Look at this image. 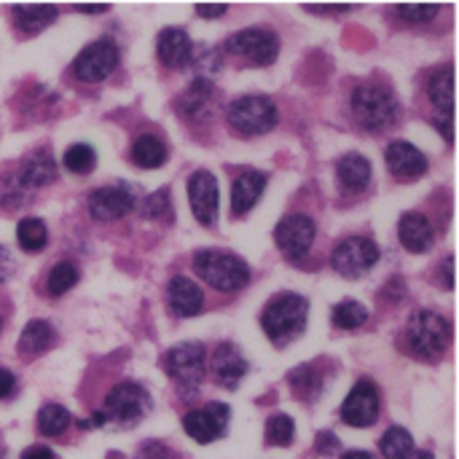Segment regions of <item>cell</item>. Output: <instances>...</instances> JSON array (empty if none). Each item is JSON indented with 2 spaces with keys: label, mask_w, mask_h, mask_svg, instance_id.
I'll list each match as a JSON object with an SVG mask.
<instances>
[{
  "label": "cell",
  "mask_w": 459,
  "mask_h": 459,
  "mask_svg": "<svg viewBox=\"0 0 459 459\" xmlns=\"http://www.w3.org/2000/svg\"><path fill=\"white\" fill-rule=\"evenodd\" d=\"M11 16L24 35H35L59 16V8L56 5H13Z\"/></svg>",
  "instance_id": "obj_27"
},
{
  "label": "cell",
  "mask_w": 459,
  "mask_h": 459,
  "mask_svg": "<svg viewBox=\"0 0 459 459\" xmlns=\"http://www.w3.org/2000/svg\"><path fill=\"white\" fill-rule=\"evenodd\" d=\"M167 145L156 134H140L132 145V161L140 169H159L167 161Z\"/></svg>",
  "instance_id": "obj_28"
},
{
  "label": "cell",
  "mask_w": 459,
  "mask_h": 459,
  "mask_svg": "<svg viewBox=\"0 0 459 459\" xmlns=\"http://www.w3.org/2000/svg\"><path fill=\"white\" fill-rule=\"evenodd\" d=\"M296 438V422L288 414H274L266 422V446H290Z\"/></svg>",
  "instance_id": "obj_36"
},
{
  "label": "cell",
  "mask_w": 459,
  "mask_h": 459,
  "mask_svg": "<svg viewBox=\"0 0 459 459\" xmlns=\"http://www.w3.org/2000/svg\"><path fill=\"white\" fill-rule=\"evenodd\" d=\"M56 342L54 328L46 320H30L19 336V355L22 358H38L43 352H48Z\"/></svg>",
  "instance_id": "obj_26"
},
{
  "label": "cell",
  "mask_w": 459,
  "mask_h": 459,
  "mask_svg": "<svg viewBox=\"0 0 459 459\" xmlns=\"http://www.w3.org/2000/svg\"><path fill=\"white\" fill-rule=\"evenodd\" d=\"M395 13L406 22V24H430L438 13H441V5H398Z\"/></svg>",
  "instance_id": "obj_38"
},
{
  "label": "cell",
  "mask_w": 459,
  "mask_h": 459,
  "mask_svg": "<svg viewBox=\"0 0 459 459\" xmlns=\"http://www.w3.org/2000/svg\"><path fill=\"white\" fill-rule=\"evenodd\" d=\"M118 67V46L110 38L91 40L73 62V75L83 83H100Z\"/></svg>",
  "instance_id": "obj_11"
},
{
  "label": "cell",
  "mask_w": 459,
  "mask_h": 459,
  "mask_svg": "<svg viewBox=\"0 0 459 459\" xmlns=\"http://www.w3.org/2000/svg\"><path fill=\"white\" fill-rule=\"evenodd\" d=\"M56 161L54 156L48 153V148H40L35 153H30V159L22 161V167L11 175V180L24 191H35V188H43V186H51L56 180Z\"/></svg>",
  "instance_id": "obj_17"
},
{
  "label": "cell",
  "mask_w": 459,
  "mask_h": 459,
  "mask_svg": "<svg viewBox=\"0 0 459 459\" xmlns=\"http://www.w3.org/2000/svg\"><path fill=\"white\" fill-rule=\"evenodd\" d=\"M317 239V223L307 212L285 215L274 229V245L288 261H301Z\"/></svg>",
  "instance_id": "obj_10"
},
{
  "label": "cell",
  "mask_w": 459,
  "mask_h": 459,
  "mask_svg": "<svg viewBox=\"0 0 459 459\" xmlns=\"http://www.w3.org/2000/svg\"><path fill=\"white\" fill-rule=\"evenodd\" d=\"M0 331H3V315H0Z\"/></svg>",
  "instance_id": "obj_51"
},
{
  "label": "cell",
  "mask_w": 459,
  "mask_h": 459,
  "mask_svg": "<svg viewBox=\"0 0 459 459\" xmlns=\"http://www.w3.org/2000/svg\"><path fill=\"white\" fill-rule=\"evenodd\" d=\"M151 406H153V401H151L148 390H143L134 382H121L108 393L105 406H102V417H105V422L132 428L148 417Z\"/></svg>",
  "instance_id": "obj_7"
},
{
  "label": "cell",
  "mask_w": 459,
  "mask_h": 459,
  "mask_svg": "<svg viewBox=\"0 0 459 459\" xmlns=\"http://www.w3.org/2000/svg\"><path fill=\"white\" fill-rule=\"evenodd\" d=\"M350 110L358 126L371 134H382L401 121V102L387 83L363 81L350 94Z\"/></svg>",
  "instance_id": "obj_1"
},
{
  "label": "cell",
  "mask_w": 459,
  "mask_h": 459,
  "mask_svg": "<svg viewBox=\"0 0 459 459\" xmlns=\"http://www.w3.org/2000/svg\"><path fill=\"white\" fill-rule=\"evenodd\" d=\"M156 54H159V62L169 70H183L186 65H191V56H194V43L188 38L186 30L180 27H167L159 32L156 38Z\"/></svg>",
  "instance_id": "obj_21"
},
{
  "label": "cell",
  "mask_w": 459,
  "mask_h": 459,
  "mask_svg": "<svg viewBox=\"0 0 459 459\" xmlns=\"http://www.w3.org/2000/svg\"><path fill=\"white\" fill-rule=\"evenodd\" d=\"M194 272L202 282L215 288L218 293H237L250 285V266L229 250H196Z\"/></svg>",
  "instance_id": "obj_3"
},
{
  "label": "cell",
  "mask_w": 459,
  "mask_h": 459,
  "mask_svg": "<svg viewBox=\"0 0 459 459\" xmlns=\"http://www.w3.org/2000/svg\"><path fill=\"white\" fill-rule=\"evenodd\" d=\"M379 452L385 459H409L414 455V438L403 428H390L379 441Z\"/></svg>",
  "instance_id": "obj_32"
},
{
  "label": "cell",
  "mask_w": 459,
  "mask_h": 459,
  "mask_svg": "<svg viewBox=\"0 0 459 459\" xmlns=\"http://www.w3.org/2000/svg\"><path fill=\"white\" fill-rule=\"evenodd\" d=\"M366 320H368V309L360 301H352V299L336 304L333 312H331V323L336 328H342V331H358L360 325H366Z\"/></svg>",
  "instance_id": "obj_31"
},
{
  "label": "cell",
  "mask_w": 459,
  "mask_h": 459,
  "mask_svg": "<svg viewBox=\"0 0 459 459\" xmlns=\"http://www.w3.org/2000/svg\"><path fill=\"white\" fill-rule=\"evenodd\" d=\"M342 459H377V457H374V455H368V452H358V449H355V452H347Z\"/></svg>",
  "instance_id": "obj_49"
},
{
  "label": "cell",
  "mask_w": 459,
  "mask_h": 459,
  "mask_svg": "<svg viewBox=\"0 0 459 459\" xmlns=\"http://www.w3.org/2000/svg\"><path fill=\"white\" fill-rule=\"evenodd\" d=\"M304 11H309V13H320V16H336V13H347V11H352V5H304Z\"/></svg>",
  "instance_id": "obj_43"
},
{
  "label": "cell",
  "mask_w": 459,
  "mask_h": 459,
  "mask_svg": "<svg viewBox=\"0 0 459 459\" xmlns=\"http://www.w3.org/2000/svg\"><path fill=\"white\" fill-rule=\"evenodd\" d=\"M175 108L188 121H210L215 108V86L210 78H194V83L175 100Z\"/></svg>",
  "instance_id": "obj_19"
},
{
  "label": "cell",
  "mask_w": 459,
  "mask_h": 459,
  "mask_svg": "<svg viewBox=\"0 0 459 459\" xmlns=\"http://www.w3.org/2000/svg\"><path fill=\"white\" fill-rule=\"evenodd\" d=\"M132 207H134V196L126 186H102L89 194V215L102 223L129 215Z\"/></svg>",
  "instance_id": "obj_16"
},
{
  "label": "cell",
  "mask_w": 459,
  "mask_h": 459,
  "mask_svg": "<svg viewBox=\"0 0 459 459\" xmlns=\"http://www.w3.org/2000/svg\"><path fill=\"white\" fill-rule=\"evenodd\" d=\"M78 266L73 264V261H59L56 266H51V272H48V277H46V293L48 296H65L70 288H75V282H78Z\"/></svg>",
  "instance_id": "obj_33"
},
{
  "label": "cell",
  "mask_w": 459,
  "mask_h": 459,
  "mask_svg": "<svg viewBox=\"0 0 459 459\" xmlns=\"http://www.w3.org/2000/svg\"><path fill=\"white\" fill-rule=\"evenodd\" d=\"M13 393H16V377L8 368H0V401L13 398Z\"/></svg>",
  "instance_id": "obj_41"
},
{
  "label": "cell",
  "mask_w": 459,
  "mask_h": 459,
  "mask_svg": "<svg viewBox=\"0 0 459 459\" xmlns=\"http://www.w3.org/2000/svg\"><path fill=\"white\" fill-rule=\"evenodd\" d=\"M196 13L199 16H204V19H215V16H223V13H229V5L226 3H199L196 5Z\"/></svg>",
  "instance_id": "obj_42"
},
{
  "label": "cell",
  "mask_w": 459,
  "mask_h": 459,
  "mask_svg": "<svg viewBox=\"0 0 459 459\" xmlns=\"http://www.w3.org/2000/svg\"><path fill=\"white\" fill-rule=\"evenodd\" d=\"M339 449H342L339 438H336L333 433H328V430H323V433L317 436V441H315V452H317L320 457H333Z\"/></svg>",
  "instance_id": "obj_40"
},
{
  "label": "cell",
  "mask_w": 459,
  "mask_h": 459,
  "mask_svg": "<svg viewBox=\"0 0 459 459\" xmlns=\"http://www.w3.org/2000/svg\"><path fill=\"white\" fill-rule=\"evenodd\" d=\"M229 126L242 137H261L272 132L280 121L277 105L264 94H242L229 102L226 108Z\"/></svg>",
  "instance_id": "obj_6"
},
{
  "label": "cell",
  "mask_w": 459,
  "mask_h": 459,
  "mask_svg": "<svg viewBox=\"0 0 459 459\" xmlns=\"http://www.w3.org/2000/svg\"><path fill=\"white\" fill-rule=\"evenodd\" d=\"M167 307L175 317H196L204 309V290L186 274L167 282Z\"/></svg>",
  "instance_id": "obj_18"
},
{
  "label": "cell",
  "mask_w": 459,
  "mask_h": 459,
  "mask_svg": "<svg viewBox=\"0 0 459 459\" xmlns=\"http://www.w3.org/2000/svg\"><path fill=\"white\" fill-rule=\"evenodd\" d=\"M307 317H309V301L304 296L280 293L261 312V328L269 336V342L282 350L304 333Z\"/></svg>",
  "instance_id": "obj_2"
},
{
  "label": "cell",
  "mask_w": 459,
  "mask_h": 459,
  "mask_svg": "<svg viewBox=\"0 0 459 459\" xmlns=\"http://www.w3.org/2000/svg\"><path fill=\"white\" fill-rule=\"evenodd\" d=\"M223 51L231 56H242L250 65L266 67V65H274L280 56V35L269 27H247V30L229 35Z\"/></svg>",
  "instance_id": "obj_8"
},
{
  "label": "cell",
  "mask_w": 459,
  "mask_h": 459,
  "mask_svg": "<svg viewBox=\"0 0 459 459\" xmlns=\"http://www.w3.org/2000/svg\"><path fill=\"white\" fill-rule=\"evenodd\" d=\"M161 368L167 371V377L178 385V390L186 398H194L207 377V350L199 342L178 344L164 352Z\"/></svg>",
  "instance_id": "obj_5"
},
{
  "label": "cell",
  "mask_w": 459,
  "mask_h": 459,
  "mask_svg": "<svg viewBox=\"0 0 459 459\" xmlns=\"http://www.w3.org/2000/svg\"><path fill=\"white\" fill-rule=\"evenodd\" d=\"M11 274H13V258H11V253L0 245V282H5Z\"/></svg>",
  "instance_id": "obj_44"
},
{
  "label": "cell",
  "mask_w": 459,
  "mask_h": 459,
  "mask_svg": "<svg viewBox=\"0 0 459 459\" xmlns=\"http://www.w3.org/2000/svg\"><path fill=\"white\" fill-rule=\"evenodd\" d=\"M247 368L250 366L242 358V352L234 344H226V342L218 344L215 352H212V358H210V374H212V379L221 387H229V390H234L245 379Z\"/></svg>",
  "instance_id": "obj_20"
},
{
  "label": "cell",
  "mask_w": 459,
  "mask_h": 459,
  "mask_svg": "<svg viewBox=\"0 0 459 459\" xmlns=\"http://www.w3.org/2000/svg\"><path fill=\"white\" fill-rule=\"evenodd\" d=\"M22 459H59L48 446H30L24 455H22Z\"/></svg>",
  "instance_id": "obj_45"
},
{
  "label": "cell",
  "mask_w": 459,
  "mask_h": 459,
  "mask_svg": "<svg viewBox=\"0 0 459 459\" xmlns=\"http://www.w3.org/2000/svg\"><path fill=\"white\" fill-rule=\"evenodd\" d=\"M398 239L409 253L422 255L436 245V229L425 212H406L398 223Z\"/></svg>",
  "instance_id": "obj_22"
},
{
  "label": "cell",
  "mask_w": 459,
  "mask_h": 459,
  "mask_svg": "<svg viewBox=\"0 0 459 459\" xmlns=\"http://www.w3.org/2000/svg\"><path fill=\"white\" fill-rule=\"evenodd\" d=\"M428 97H430L433 108L438 110V116L455 118V70H452V65L433 70V75L428 81Z\"/></svg>",
  "instance_id": "obj_25"
},
{
  "label": "cell",
  "mask_w": 459,
  "mask_h": 459,
  "mask_svg": "<svg viewBox=\"0 0 459 459\" xmlns=\"http://www.w3.org/2000/svg\"><path fill=\"white\" fill-rule=\"evenodd\" d=\"M409 459H436V457H433L430 452H414Z\"/></svg>",
  "instance_id": "obj_50"
},
{
  "label": "cell",
  "mask_w": 459,
  "mask_h": 459,
  "mask_svg": "<svg viewBox=\"0 0 459 459\" xmlns=\"http://www.w3.org/2000/svg\"><path fill=\"white\" fill-rule=\"evenodd\" d=\"M444 266H446V277H444V272H441V277H444L441 285H444L446 290H452V288H455V258H446Z\"/></svg>",
  "instance_id": "obj_47"
},
{
  "label": "cell",
  "mask_w": 459,
  "mask_h": 459,
  "mask_svg": "<svg viewBox=\"0 0 459 459\" xmlns=\"http://www.w3.org/2000/svg\"><path fill=\"white\" fill-rule=\"evenodd\" d=\"M73 11H78V13H102V11H108V5H73Z\"/></svg>",
  "instance_id": "obj_48"
},
{
  "label": "cell",
  "mask_w": 459,
  "mask_h": 459,
  "mask_svg": "<svg viewBox=\"0 0 459 459\" xmlns=\"http://www.w3.org/2000/svg\"><path fill=\"white\" fill-rule=\"evenodd\" d=\"M433 124H436V129L452 143L455 140V126H452V118H446V116H438V118H433Z\"/></svg>",
  "instance_id": "obj_46"
},
{
  "label": "cell",
  "mask_w": 459,
  "mask_h": 459,
  "mask_svg": "<svg viewBox=\"0 0 459 459\" xmlns=\"http://www.w3.org/2000/svg\"><path fill=\"white\" fill-rule=\"evenodd\" d=\"M379 414H382L379 387L371 379H360L350 390L347 401L342 403V420L350 428H371V425H377Z\"/></svg>",
  "instance_id": "obj_12"
},
{
  "label": "cell",
  "mask_w": 459,
  "mask_h": 459,
  "mask_svg": "<svg viewBox=\"0 0 459 459\" xmlns=\"http://www.w3.org/2000/svg\"><path fill=\"white\" fill-rule=\"evenodd\" d=\"M188 202H191V212L194 218L212 229L215 221H218V207H221V199H218V180L210 169H196L188 180Z\"/></svg>",
  "instance_id": "obj_14"
},
{
  "label": "cell",
  "mask_w": 459,
  "mask_h": 459,
  "mask_svg": "<svg viewBox=\"0 0 459 459\" xmlns=\"http://www.w3.org/2000/svg\"><path fill=\"white\" fill-rule=\"evenodd\" d=\"M288 385L293 387V393H296L301 401L312 403V401H317L320 393H323V374L317 371V366L304 363V366H299V368H293V371L288 374Z\"/></svg>",
  "instance_id": "obj_29"
},
{
  "label": "cell",
  "mask_w": 459,
  "mask_h": 459,
  "mask_svg": "<svg viewBox=\"0 0 459 459\" xmlns=\"http://www.w3.org/2000/svg\"><path fill=\"white\" fill-rule=\"evenodd\" d=\"M385 161H387V169H390V175L395 178V180H401V183H414V180H420L422 175H428V156L417 148V145H411V143H406V140H395V143H390L387 145V151H385Z\"/></svg>",
  "instance_id": "obj_15"
},
{
  "label": "cell",
  "mask_w": 459,
  "mask_h": 459,
  "mask_svg": "<svg viewBox=\"0 0 459 459\" xmlns=\"http://www.w3.org/2000/svg\"><path fill=\"white\" fill-rule=\"evenodd\" d=\"M140 215L151 218V221H172L175 210H172V199H169V188H159L156 194L145 196V202L140 204Z\"/></svg>",
  "instance_id": "obj_37"
},
{
  "label": "cell",
  "mask_w": 459,
  "mask_h": 459,
  "mask_svg": "<svg viewBox=\"0 0 459 459\" xmlns=\"http://www.w3.org/2000/svg\"><path fill=\"white\" fill-rule=\"evenodd\" d=\"M0 459H5V455H3V452H0Z\"/></svg>",
  "instance_id": "obj_52"
},
{
  "label": "cell",
  "mask_w": 459,
  "mask_h": 459,
  "mask_svg": "<svg viewBox=\"0 0 459 459\" xmlns=\"http://www.w3.org/2000/svg\"><path fill=\"white\" fill-rule=\"evenodd\" d=\"M16 242L24 253H40L48 245V229L40 218H22L16 226Z\"/></svg>",
  "instance_id": "obj_30"
},
{
  "label": "cell",
  "mask_w": 459,
  "mask_h": 459,
  "mask_svg": "<svg viewBox=\"0 0 459 459\" xmlns=\"http://www.w3.org/2000/svg\"><path fill=\"white\" fill-rule=\"evenodd\" d=\"M134 459H172V452L161 441H145Z\"/></svg>",
  "instance_id": "obj_39"
},
{
  "label": "cell",
  "mask_w": 459,
  "mask_h": 459,
  "mask_svg": "<svg viewBox=\"0 0 459 459\" xmlns=\"http://www.w3.org/2000/svg\"><path fill=\"white\" fill-rule=\"evenodd\" d=\"M266 183H269V175L266 172H258V169H245L242 175H237V180L231 186V212L237 218L245 215V212H250L258 204Z\"/></svg>",
  "instance_id": "obj_24"
},
{
  "label": "cell",
  "mask_w": 459,
  "mask_h": 459,
  "mask_svg": "<svg viewBox=\"0 0 459 459\" xmlns=\"http://www.w3.org/2000/svg\"><path fill=\"white\" fill-rule=\"evenodd\" d=\"M336 175H339V186L347 196H360L368 183H371V161L363 153H344L336 161Z\"/></svg>",
  "instance_id": "obj_23"
},
{
  "label": "cell",
  "mask_w": 459,
  "mask_h": 459,
  "mask_svg": "<svg viewBox=\"0 0 459 459\" xmlns=\"http://www.w3.org/2000/svg\"><path fill=\"white\" fill-rule=\"evenodd\" d=\"M229 420H231V409L221 401H212L202 409L188 411L183 417V428L196 444H212L226 436Z\"/></svg>",
  "instance_id": "obj_13"
},
{
  "label": "cell",
  "mask_w": 459,
  "mask_h": 459,
  "mask_svg": "<svg viewBox=\"0 0 459 459\" xmlns=\"http://www.w3.org/2000/svg\"><path fill=\"white\" fill-rule=\"evenodd\" d=\"M403 342H406V350L414 358H420V360H438L441 355H446V350L452 344V325L438 312L417 309L409 317V323H406Z\"/></svg>",
  "instance_id": "obj_4"
},
{
  "label": "cell",
  "mask_w": 459,
  "mask_h": 459,
  "mask_svg": "<svg viewBox=\"0 0 459 459\" xmlns=\"http://www.w3.org/2000/svg\"><path fill=\"white\" fill-rule=\"evenodd\" d=\"M94 167H97V153H94L91 145L78 143V145H70L65 151V169L67 172H73V175H89V172H94Z\"/></svg>",
  "instance_id": "obj_35"
},
{
  "label": "cell",
  "mask_w": 459,
  "mask_h": 459,
  "mask_svg": "<svg viewBox=\"0 0 459 459\" xmlns=\"http://www.w3.org/2000/svg\"><path fill=\"white\" fill-rule=\"evenodd\" d=\"M67 428H70V411H67L65 406L46 403V406L38 411V430H40V436L56 438V436H62Z\"/></svg>",
  "instance_id": "obj_34"
},
{
  "label": "cell",
  "mask_w": 459,
  "mask_h": 459,
  "mask_svg": "<svg viewBox=\"0 0 459 459\" xmlns=\"http://www.w3.org/2000/svg\"><path fill=\"white\" fill-rule=\"evenodd\" d=\"M379 258H382V250L371 237H347L333 247L331 266L342 277L358 280V277H366L379 264Z\"/></svg>",
  "instance_id": "obj_9"
}]
</instances>
